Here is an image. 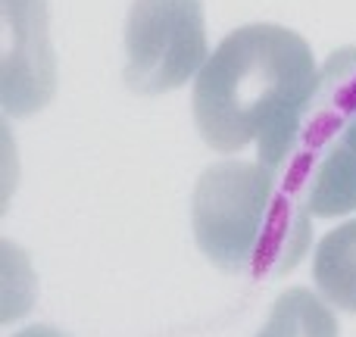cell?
Here are the masks:
<instances>
[{"instance_id": "obj_1", "label": "cell", "mask_w": 356, "mask_h": 337, "mask_svg": "<svg viewBox=\"0 0 356 337\" xmlns=\"http://www.w3.org/2000/svg\"><path fill=\"white\" fill-rule=\"evenodd\" d=\"M319 94L309 44L282 25L234 28L200 66L191 94L200 138L219 154L259 147V163L282 169Z\"/></svg>"}, {"instance_id": "obj_2", "label": "cell", "mask_w": 356, "mask_h": 337, "mask_svg": "<svg viewBox=\"0 0 356 337\" xmlns=\"http://www.w3.org/2000/svg\"><path fill=\"white\" fill-rule=\"evenodd\" d=\"M294 178L266 163H216L194 188L191 225L200 253L228 275L275 278L303 259L313 238Z\"/></svg>"}, {"instance_id": "obj_3", "label": "cell", "mask_w": 356, "mask_h": 337, "mask_svg": "<svg viewBox=\"0 0 356 337\" xmlns=\"http://www.w3.org/2000/svg\"><path fill=\"white\" fill-rule=\"evenodd\" d=\"M207 63L203 0H135L125 22V81L138 94H166Z\"/></svg>"}, {"instance_id": "obj_4", "label": "cell", "mask_w": 356, "mask_h": 337, "mask_svg": "<svg viewBox=\"0 0 356 337\" xmlns=\"http://www.w3.org/2000/svg\"><path fill=\"white\" fill-rule=\"evenodd\" d=\"M44 0H3V110L31 116L50 104L56 66Z\"/></svg>"}, {"instance_id": "obj_5", "label": "cell", "mask_w": 356, "mask_h": 337, "mask_svg": "<svg viewBox=\"0 0 356 337\" xmlns=\"http://www.w3.org/2000/svg\"><path fill=\"white\" fill-rule=\"evenodd\" d=\"M291 178L313 215L332 219L356 209V150L344 141L332 144L319 160H303Z\"/></svg>"}, {"instance_id": "obj_6", "label": "cell", "mask_w": 356, "mask_h": 337, "mask_svg": "<svg viewBox=\"0 0 356 337\" xmlns=\"http://www.w3.org/2000/svg\"><path fill=\"white\" fill-rule=\"evenodd\" d=\"M313 278L328 303L356 313V219L322 238Z\"/></svg>"}, {"instance_id": "obj_7", "label": "cell", "mask_w": 356, "mask_h": 337, "mask_svg": "<svg viewBox=\"0 0 356 337\" xmlns=\"http://www.w3.org/2000/svg\"><path fill=\"white\" fill-rule=\"evenodd\" d=\"M257 337H338V322L313 290L291 288L275 300Z\"/></svg>"}, {"instance_id": "obj_8", "label": "cell", "mask_w": 356, "mask_h": 337, "mask_svg": "<svg viewBox=\"0 0 356 337\" xmlns=\"http://www.w3.org/2000/svg\"><path fill=\"white\" fill-rule=\"evenodd\" d=\"M13 337H66V334L54 331V328H47V325H35V328H25V331L13 334Z\"/></svg>"}, {"instance_id": "obj_9", "label": "cell", "mask_w": 356, "mask_h": 337, "mask_svg": "<svg viewBox=\"0 0 356 337\" xmlns=\"http://www.w3.org/2000/svg\"><path fill=\"white\" fill-rule=\"evenodd\" d=\"M341 141L347 144L350 150H356V116L347 122V129H344V135H341Z\"/></svg>"}]
</instances>
